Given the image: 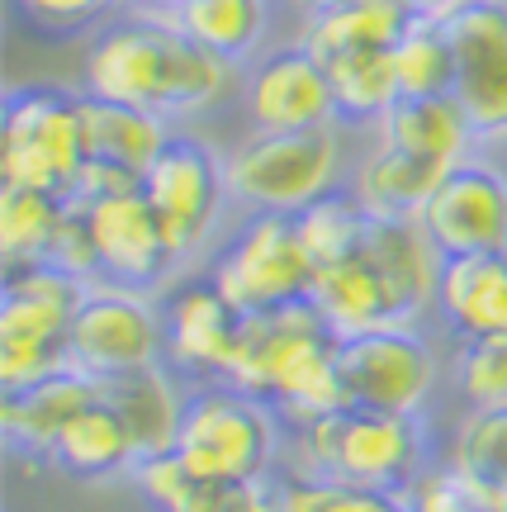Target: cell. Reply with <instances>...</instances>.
<instances>
[{
	"label": "cell",
	"instance_id": "ac0fdd59",
	"mask_svg": "<svg viewBox=\"0 0 507 512\" xmlns=\"http://www.w3.org/2000/svg\"><path fill=\"white\" fill-rule=\"evenodd\" d=\"M100 399V380L81 375L76 366L57 370L48 380L29 384V389H0V432H5V451L24 456L29 465H48L53 441L62 427Z\"/></svg>",
	"mask_w": 507,
	"mask_h": 512
},
{
	"label": "cell",
	"instance_id": "277c9868",
	"mask_svg": "<svg viewBox=\"0 0 507 512\" xmlns=\"http://www.w3.org/2000/svg\"><path fill=\"white\" fill-rule=\"evenodd\" d=\"M86 299V280L48 261L5 266L0 280V389H29L72 366L67 332Z\"/></svg>",
	"mask_w": 507,
	"mask_h": 512
},
{
	"label": "cell",
	"instance_id": "f1b7e54d",
	"mask_svg": "<svg viewBox=\"0 0 507 512\" xmlns=\"http://www.w3.org/2000/svg\"><path fill=\"white\" fill-rule=\"evenodd\" d=\"M228 67H233V62L204 53L200 43H190V38L176 29L171 57H166L162 95H157V114L171 124V119H190V114L214 110L218 100H223V86H228Z\"/></svg>",
	"mask_w": 507,
	"mask_h": 512
},
{
	"label": "cell",
	"instance_id": "2e32d148",
	"mask_svg": "<svg viewBox=\"0 0 507 512\" xmlns=\"http://www.w3.org/2000/svg\"><path fill=\"white\" fill-rule=\"evenodd\" d=\"M247 114L266 133H299V128L337 124L332 76L304 43H285L266 53L247 76Z\"/></svg>",
	"mask_w": 507,
	"mask_h": 512
},
{
	"label": "cell",
	"instance_id": "ba28073f",
	"mask_svg": "<svg viewBox=\"0 0 507 512\" xmlns=\"http://www.w3.org/2000/svg\"><path fill=\"white\" fill-rule=\"evenodd\" d=\"M337 370L346 408H380V413H427L441 384V356L417 323L337 337Z\"/></svg>",
	"mask_w": 507,
	"mask_h": 512
},
{
	"label": "cell",
	"instance_id": "603a6c76",
	"mask_svg": "<svg viewBox=\"0 0 507 512\" xmlns=\"http://www.w3.org/2000/svg\"><path fill=\"white\" fill-rule=\"evenodd\" d=\"M375 143L455 166L470 157L479 138L455 95H399V105L375 128Z\"/></svg>",
	"mask_w": 507,
	"mask_h": 512
},
{
	"label": "cell",
	"instance_id": "7402d4cb",
	"mask_svg": "<svg viewBox=\"0 0 507 512\" xmlns=\"http://www.w3.org/2000/svg\"><path fill=\"white\" fill-rule=\"evenodd\" d=\"M446 171H451L446 162L375 143L351 176V195L375 219H422V209L436 195V185L446 181Z\"/></svg>",
	"mask_w": 507,
	"mask_h": 512
},
{
	"label": "cell",
	"instance_id": "4dcf8cb0",
	"mask_svg": "<svg viewBox=\"0 0 507 512\" xmlns=\"http://www.w3.org/2000/svg\"><path fill=\"white\" fill-rule=\"evenodd\" d=\"M294 228H299V242H304L308 261L318 271H327V266H337V261L361 252L365 233H370V209L351 190H332L323 200H313L308 209H299Z\"/></svg>",
	"mask_w": 507,
	"mask_h": 512
},
{
	"label": "cell",
	"instance_id": "4fadbf2b",
	"mask_svg": "<svg viewBox=\"0 0 507 512\" xmlns=\"http://www.w3.org/2000/svg\"><path fill=\"white\" fill-rule=\"evenodd\" d=\"M95 233V252H100V280L109 285H128V290L152 294L171 271L181 266V256L166 238V223L143 190H124V195H105V200L81 204Z\"/></svg>",
	"mask_w": 507,
	"mask_h": 512
},
{
	"label": "cell",
	"instance_id": "484cf974",
	"mask_svg": "<svg viewBox=\"0 0 507 512\" xmlns=\"http://www.w3.org/2000/svg\"><path fill=\"white\" fill-rule=\"evenodd\" d=\"M446 465L493 512H507V403L503 408H470L455 422Z\"/></svg>",
	"mask_w": 507,
	"mask_h": 512
},
{
	"label": "cell",
	"instance_id": "3957f363",
	"mask_svg": "<svg viewBox=\"0 0 507 512\" xmlns=\"http://www.w3.org/2000/svg\"><path fill=\"white\" fill-rule=\"evenodd\" d=\"M290 422L266 399L228 380L195 384L185 394V418L176 437V456L185 470L209 484H247L271 479L280 470V441Z\"/></svg>",
	"mask_w": 507,
	"mask_h": 512
},
{
	"label": "cell",
	"instance_id": "d590c367",
	"mask_svg": "<svg viewBox=\"0 0 507 512\" xmlns=\"http://www.w3.org/2000/svg\"><path fill=\"white\" fill-rule=\"evenodd\" d=\"M19 15L38 24L43 34H76V29H86L95 24L100 15H109L119 0H15Z\"/></svg>",
	"mask_w": 507,
	"mask_h": 512
},
{
	"label": "cell",
	"instance_id": "74e56055",
	"mask_svg": "<svg viewBox=\"0 0 507 512\" xmlns=\"http://www.w3.org/2000/svg\"><path fill=\"white\" fill-rule=\"evenodd\" d=\"M128 15H143V19H171L181 10L185 0H119Z\"/></svg>",
	"mask_w": 507,
	"mask_h": 512
},
{
	"label": "cell",
	"instance_id": "30bf717a",
	"mask_svg": "<svg viewBox=\"0 0 507 512\" xmlns=\"http://www.w3.org/2000/svg\"><path fill=\"white\" fill-rule=\"evenodd\" d=\"M67 356L81 375L114 380L162 361V304L143 290L95 280L67 332Z\"/></svg>",
	"mask_w": 507,
	"mask_h": 512
},
{
	"label": "cell",
	"instance_id": "f35d334b",
	"mask_svg": "<svg viewBox=\"0 0 507 512\" xmlns=\"http://www.w3.org/2000/svg\"><path fill=\"white\" fill-rule=\"evenodd\" d=\"M413 15H422V19H446V15H455L465 0H403Z\"/></svg>",
	"mask_w": 507,
	"mask_h": 512
},
{
	"label": "cell",
	"instance_id": "83f0119b",
	"mask_svg": "<svg viewBox=\"0 0 507 512\" xmlns=\"http://www.w3.org/2000/svg\"><path fill=\"white\" fill-rule=\"evenodd\" d=\"M337 95V119L356 128H380V119L399 105V76L389 53H351L337 62H323Z\"/></svg>",
	"mask_w": 507,
	"mask_h": 512
},
{
	"label": "cell",
	"instance_id": "8992f818",
	"mask_svg": "<svg viewBox=\"0 0 507 512\" xmlns=\"http://www.w3.org/2000/svg\"><path fill=\"white\" fill-rule=\"evenodd\" d=\"M342 143L337 128L266 133L256 128L228 152V195L247 214H299L337 190Z\"/></svg>",
	"mask_w": 507,
	"mask_h": 512
},
{
	"label": "cell",
	"instance_id": "9a60e30c",
	"mask_svg": "<svg viewBox=\"0 0 507 512\" xmlns=\"http://www.w3.org/2000/svg\"><path fill=\"white\" fill-rule=\"evenodd\" d=\"M171 38H176V24H171V19L124 15V19H114V24H105V29L91 38V48H86L81 91L157 110L166 57H171Z\"/></svg>",
	"mask_w": 507,
	"mask_h": 512
},
{
	"label": "cell",
	"instance_id": "52a82bcc",
	"mask_svg": "<svg viewBox=\"0 0 507 512\" xmlns=\"http://www.w3.org/2000/svg\"><path fill=\"white\" fill-rule=\"evenodd\" d=\"M209 280L247 318V313L285 309V304L308 299L313 280H318V266L308 261L290 214H247V223L233 233V242L214 256Z\"/></svg>",
	"mask_w": 507,
	"mask_h": 512
},
{
	"label": "cell",
	"instance_id": "6da1fadb",
	"mask_svg": "<svg viewBox=\"0 0 507 512\" xmlns=\"http://www.w3.org/2000/svg\"><path fill=\"white\" fill-rule=\"evenodd\" d=\"M223 380L266 399L290 427H304L323 413L346 408L342 370H337V332L323 323L313 299L247 313Z\"/></svg>",
	"mask_w": 507,
	"mask_h": 512
},
{
	"label": "cell",
	"instance_id": "ffe728a7",
	"mask_svg": "<svg viewBox=\"0 0 507 512\" xmlns=\"http://www.w3.org/2000/svg\"><path fill=\"white\" fill-rule=\"evenodd\" d=\"M48 465L76 484H109V479L124 475L133 479L143 456H138V441L128 432V422L119 418V408L105 403V394H100L62 427V437L48 451Z\"/></svg>",
	"mask_w": 507,
	"mask_h": 512
},
{
	"label": "cell",
	"instance_id": "4316f807",
	"mask_svg": "<svg viewBox=\"0 0 507 512\" xmlns=\"http://www.w3.org/2000/svg\"><path fill=\"white\" fill-rule=\"evenodd\" d=\"M171 24L190 43H200L204 53L242 62L256 53V43L266 34V0H185Z\"/></svg>",
	"mask_w": 507,
	"mask_h": 512
},
{
	"label": "cell",
	"instance_id": "9c48e42d",
	"mask_svg": "<svg viewBox=\"0 0 507 512\" xmlns=\"http://www.w3.org/2000/svg\"><path fill=\"white\" fill-rule=\"evenodd\" d=\"M143 195L152 200L157 219L166 223V238L176 247V256L204 252V242L218 233L223 204H233L228 195V157H218L200 133H176L157 152V162L147 166Z\"/></svg>",
	"mask_w": 507,
	"mask_h": 512
},
{
	"label": "cell",
	"instance_id": "e575fe53",
	"mask_svg": "<svg viewBox=\"0 0 507 512\" xmlns=\"http://www.w3.org/2000/svg\"><path fill=\"white\" fill-rule=\"evenodd\" d=\"M185 512H275L271 479H247V484H209V479H200Z\"/></svg>",
	"mask_w": 507,
	"mask_h": 512
},
{
	"label": "cell",
	"instance_id": "f546056e",
	"mask_svg": "<svg viewBox=\"0 0 507 512\" xmlns=\"http://www.w3.org/2000/svg\"><path fill=\"white\" fill-rule=\"evenodd\" d=\"M62 195L48 190H29V185H0V261L5 266H24V261H43L48 242H53L57 223L67 214Z\"/></svg>",
	"mask_w": 507,
	"mask_h": 512
},
{
	"label": "cell",
	"instance_id": "1f68e13d",
	"mask_svg": "<svg viewBox=\"0 0 507 512\" xmlns=\"http://www.w3.org/2000/svg\"><path fill=\"white\" fill-rule=\"evenodd\" d=\"M389 57H394V76H399L403 95H451L455 53L441 19L413 15L403 38L389 48Z\"/></svg>",
	"mask_w": 507,
	"mask_h": 512
},
{
	"label": "cell",
	"instance_id": "cb8c5ba5",
	"mask_svg": "<svg viewBox=\"0 0 507 512\" xmlns=\"http://www.w3.org/2000/svg\"><path fill=\"white\" fill-rule=\"evenodd\" d=\"M81 133H86V157L91 162H114L147 176V166L157 162V152L171 138V124L157 110L81 91Z\"/></svg>",
	"mask_w": 507,
	"mask_h": 512
},
{
	"label": "cell",
	"instance_id": "e0dca14e",
	"mask_svg": "<svg viewBox=\"0 0 507 512\" xmlns=\"http://www.w3.org/2000/svg\"><path fill=\"white\" fill-rule=\"evenodd\" d=\"M308 299H313V309L323 313V323L337 332V337L417 323L413 309H408V299H403V290L389 280V271H384L380 261L365 252V242L356 256H346L337 266L318 271Z\"/></svg>",
	"mask_w": 507,
	"mask_h": 512
},
{
	"label": "cell",
	"instance_id": "836d02e7",
	"mask_svg": "<svg viewBox=\"0 0 507 512\" xmlns=\"http://www.w3.org/2000/svg\"><path fill=\"white\" fill-rule=\"evenodd\" d=\"M43 261L57 266V271L76 275V280H86V285L100 280V252H95L91 219H86V209L76 200L67 204V214L57 223V233H53V242H48V256H43Z\"/></svg>",
	"mask_w": 507,
	"mask_h": 512
},
{
	"label": "cell",
	"instance_id": "8fae6325",
	"mask_svg": "<svg viewBox=\"0 0 507 512\" xmlns=\"http://www.w3.org/2000/svg\"><path fill=\"white\" fill-rule=\"evenodd\" d=\"M455 53L451 95L479 143H507V0H465L441 19Z\"/></svg>",
	"mask_w": 507,
	"mask_h": 512
},
{
	"label": "cell",
	"instance_id": "5b68a950",
	"mask_svg": "<svg viewBox=\"0 0 507 512\" xmlns=\"http://www.w3.org/2000/svg\"><path fill=\"white\" fill-rule=\"evenodd\" d=\"M86 166L81 133V91H62L48 81L5 86L0 110V185H29L72 200Z\"/></svg>",
	"mask_w": 507,
	"mask_h": 512
},
{
	"label": "cell",
	"instance_id": "d6a6232c",
	"mask_svg": "<svg viewBox=\"0 0 507 512\" xmlns=\"http://www.w3.org/2000/svg\"><path fill=\"white\" fill-rule=\"evenodd\" d=\"M455 394L470 408H503L507 403V332L503 337H470L451 356Z\"/></svg>",
	"mask_w": 507,
	"mask_h": 512
},
{
	"label": "cell",
	"instance_id": "d4e9b609",
	"mask_svg": "<svg viewBox=\"0 0 507 512\" xmlns=\"http://www.w3.org/2000/svg\"><path fill=\"white\" fill-rule=\"evenodd\" d=\"M408 19H413V10L403 0H351V5L304 19L299 43L318 62H337L351 53H389L403 38Z\"/></svg>",
	"mask_w": 507,
	"mask_h": 512
},
{
	"label": "cell",
	"instance_id": "5bb4252c",
	"mask_svg": "<svg viewBox=\"0 0 507 512\" xmlns=\"http://www.w3.org/2000/svg\"><path fill=\"white\" fill-rule=\"evenodd\" d=\"M162 304V361L190 380H223L233 361L242 313L223 299L214 280H181L157 299Z\"/></svg>",
	"mask_w": 507,
	"mask_h": 512
},
{
	"label": "cell",
	"instance_id": "8d00e7d4",
	"mask_svg": "<svg viewBox=\"0 0 507 512\" xmlns=\"http://www.w3.org/2000/svg\"><path fill=\"white\" fill-rule=\"evenodd\" d=\"M323 512H413L399 489H365V484H332Z\"/></svg>",
	"mask_w": 507,
	"mask_h": 512
},
{
	"label": "cell",
	"instance_id": "7c38bea8",
	"mask_svg": "<svg viewBox=\"0 0 507 512\" xmlns=\"http://www.w3.org/2000/svg\"><path fill=\"white\" fill-rule=\"evenodd\" d=\"M417 223L441 256L507 252V171L489 157L455 162Z\"/></svg>",
	"mask_w": 507,
	"mask_h": 512
},
{
	"label": "cell",
	"instance_id": "ab89813d",
	"mask_svg": "<svg viewBox=\"0 0 507 512\" xmlns=\"http://www.w3.org/2000/svg\"><path fill=\"white\" fill-rule=\"evenodd\" d=\"M294 10L304 19H313V15H323V10H337V5H351V0H290Z\"/></svg>",
	"mask_w": 507,
	"mask_h": 512
},
{
	"label": "cell",
	"instance_id": "7a4b0ae2",
	"mask_svg": "<svg viewBox=\"0 0 507 512\" xmlns=\"http://www.w3.org/2000/svg\"><path fill=\"white\" fill-rule=\"evenodd\" d=\"M299 470L365 484V489H413L427 475V422L422 413H380V408H337L294 427Z\"/></svg>",
	"mask_w": 507,
	"mask_h": 512
},
{
	"label": "cell",
	"instance_id": "d6986e66",
	"mask_svg": "<svg viewBox=\"0 0 507 512\" xmlns=\"http://www.w3.org/2000/svg\"><path fill=\"white\" fill-rule=\"evenodd\" d=\"M436 318L455 342L507 332V252L446 256L436 285Z\"/></svg>",
	"mask_w": 507,
	"mask_h": 512
},
{
	"label": "cell",
	"instance_id": "44dd1931",
	"mask_svg": "<svg viewBox=\"0 0 507 512\" xmlns=\"http://www.w3.org/2000/svg\"><path fill=\"white\" fill-rule=\"evenodd\" d=\"M100 394L105 403L119 408V418L128 422V432L138 441V456H166L176 451V437H181V418H185V394L176 370L157 361V366L128 370V375H114V380H100Z\"/></svg>",
	"mask_w": 507,
	"mask_h": 512
}]
</instances>
